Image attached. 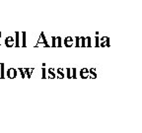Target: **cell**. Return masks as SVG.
<instances>
[{"label": "cell", "mask_w": 142, "mask_h": 133, "mask_svg": "<svg viewBox=\"0 0 142 133\" xmlns=\"http://www.w3.org/2000/svg\"><path fill=\"white\" fill-rule=\"evenodd\" d=\"M5 45L7 47H12V46L15 45V40H14L13 37L9 36V37H6L5 39Z\"/></svg>", "instance_id": "obj_1"}, {"label": "cell", "mask_w": 142, "mask_h": 133, "mask_svg": "<svg viewBox=\"0 0 142 133\" xmlns=\"http://www.w3.org/2000/svg\"><path fill=\"white\" fill-rule=\"evenodd\" d=\"M37 44H45L46 45V47H49L50 45H49V42H47V40L45 36L44 33H41V36H40V39L37 40Z\"/></svg>", "instance_id": "obj_2"}, {"label": "cell", "mask_w": 142, "mask_h": 133, "mask_svg": "<svg viewBox=\"0 0 142 133\" xmlns=\"http://www.w3.org/2000/svg\"><path fill=\"white\" fill-rule=\"evenodd\" d=\"M6 74H7L8 78L14 79V78H16V76H17V70L15 68H10V69H8Z\"/></svg>", "instance_id": "obj_3"}, {"label": "cell", "mask_w": 142, "mask_h": 133, "mask_svg": "<svg viewBox=\"0 0 142 133\" xmlns=\"http://www.w3.org/2000/svg\"><path fill=\"white\" fill-rule=\"evenodd\" d=\"M80 77L83 78V79L89 78V69H87V68L81 69V71H80Z\"/></svg>", "instance_id": "obj_4"}, {"label": "cell", "mask_w": 142, "mask_h": 133, "mask_svg": "<svg viewBox=\"0 0 142 133\" xmlns=\"http://www.w3.org/2000/svg\"><path fill=\"white\" fill-rule=\"evenodd\" d=\"M73 42H74V41H73V39L71 37H65V39H64V45L67 46V47L72 46Z\"/></svg>", "instance_id": "obj_5"}, {"label": "cell", "mask_w": 142, "mask_h": 133, "mask_svg": "<svg viewBox=\"0 0 142 133\" xmlns=\"http://www.w3.org/2000/svg\"><path fill=\"white\" fill-rule=\"evenodd\" d=\"M47 75H49V79H54L56 77V73H55V70L53 68H49L47 69Z\"/></svg>", "instance_id": "obj_6"}, {"label": "cell", "mask_w": 142, "mask_h": 133, "mask_svg": "<svg viewBox=\"0 0 142 133\" xmlns=\"http://www.w3.org/2000/svg\"><path fill=\"white\" fill-rule=\"evenodd\" d=\"M56 78H58V79H62L64 77V72H63V70L61 69V68H58L57 70H56Z\"/></svg>", "instance_id": "obj_7"}, {"label": "cell", "mask_w": 142, "mask_h": 133, "mask_svg": "<svg viewBox=\"0 0 142 133\" xmlns=\"http://www.w3.org/2000/svg\"><path fill=\"white\" fill-rule=\"evenodd\" d=\"M97 77V73H96V69L95 68H91L89 70V78L94 79Z\"/></svg>", "instance_id": "obj_8"}, {"label": "cell", "mask_w": 142, "mask_h": 133, "mask_svg": "<svg viewBox=\"0 0 142 133\" xmlns=\"http://www.w3.org/2000/svg\"><path fill=\"white\" fill-rule=\"evenodd\" d=\"M34 68H26L25 69V72H26V77L27 78H31L32 77V74L34 72Z\"/></svg>", "instance_id": "obj_9"}, {"label": "cell", "mask_w": 142, "mask_h": 133, "mask_svg": "<svg viewBox=\"0 0 142 133\" xmlns=\"http://www.w3.org/2000/svg\"><path fill=\"white\" fill-rule=\"evenodd\" d=\"M21 35H22V46L26 47L27 46V44H26V33L23 32Z\"/></svg>", "instance_id": "obj_10"}, {"label": "cell", "mask_w": 142, "mask_h": 133, "mask_svg": "<svg viewBox=\"0 0 142 133\" xmlns=\"http://www.w3.org/2000/svg\"><path fill=\"white\" fill-rule=\"evenodd\" d=\"M20 33L19 32H17L16 33V41H15V44H16V47H18V46H20V42H19V41H20Z\"/></svg>", "instance_id": "obj_11"}, {"label": "cell", "mask_w": 142, "mask_h": 133, "mask_svg": "<svg viewBox=\"0 0 142 133\" xmlns=\"http://www.w3.org/2000/svg\"><path fill=\"white\" fill-rule=\"evenodd\" d=\"M0 78L1 79H4V64L1 63V66H0Z\"/></svg>", "instance_id": "obj_12"}, {"label": "cell", "mask_w": 142, "mask_h": 133, "mask_svg": "<svg viewBox=\"0 0 142 133\" xmlns=\"http://www.w3.org/2000/svg\"><path fill=\"white\" fill-rule=\"evenodd\" d=\"M80 46H82V47L86 46V37H80Z\"/></svg>", "instance_id": "obj_13"}, {"label": "cell", "mask_w": 142, "mask_h": 133, "mask_svg": "<svg viewBox=\"0 0 142 133\" xmlns=\"http://www.w3.org/2000/svg\"><path fill=\"white\" fill-rule=\"evenodd\" d=\"M61 37H56V46H58V47H60V46H62V42H61Z\"/></svg>", "instance_id": "obj_14"}, {"label": "cell", "mask_w": 142, "mask_h": 133, "mask_svg": "<svg viewBox=\"0 0 142 133\" xmlns=\"http://www.w3.org/2000/svg\"><path fill=\"white\" fill-rule=\"evenodd\" d=\"M19 72L21 73L22 78H25V77H26V72H25V69H23V68H19Z\"/></svg>", "instance_id": "obj_15"}, {"label": "cell", "mask_w": 142, "mask_h": 133, "mask_svg": "<svg viewBox=\"0 0 142 133\" xmlns=\"http://www.w3.org/2000/svg\"><path fill=\"white\" fill-rule=\"evenodd\" d=\"M66 76H67V78H69V79L72 78V77H71V69L70 68L66 69Z\"/></svg>", "instance_id": "obj_16"}, {"label": "cell", "mask_w": 142, "mask_h": 133, "mask_svg": "<svg viewBox=\"0 0 142 133\" xmlns=\"http://www.w3.org/2000/svg\"><path fill=\"white\" fill-rule=\"evenodd\" d=\"M41 76H42V79H45L46 78V69L44 67V68H42V72H41Z\"/></svg>", "instance_id": "obj_17"}, {"label": "cell", "mask_w": 142, "mask_h": 133, "mask_svg": "<svg viewBox=\"0 0 142 133\" xmlns=\"http://www.w3.org/2000/svg\"><path fill=\"white\" fill-rule=\"evenodd\" d=\"M75 44H76L77 47L80 46V37H75Z\"/></svg>", "instance_id": "obj_18"}, {"label": "cell", "mask_w": 142, "mask_h": 133, "mask_svg": "<svg viewBox=\"0 0 142 133\" xmlns=\"http://www.w3.org/2000/svg\"><path fill=\"white\" fill-rule=\"evenodd\" d=\"M86 41H87V46L90 47V46H91V37H86Z\"/></svg>", "instance_id": "obj_19"}, {"label": "cell", "mask_w": 142, "mask_h": 133, "mask_svg": "<svg viewBox=\"0 0 142 133\" xmlns=\"http://www.w3.org/2000/svg\"><path fill=\"white\" fill-rule=\"evenodd\" d=\"M71 77H72L73 79L76 78V69H75V68L72 69V76H71Z\"/></svg>", "instance_id": "obj_20"}, {"label": "cell", "mask_w": 142, "mask_h": 133, "mask_svg": "<svg viewBox=\"0 0 142 133\" xmlns=\"http://www.w3.org/2000/svg\"><path fill=\"white\" fill-rule=\"evenodd\" d=\"M51 46H53V47L56 46V37H52V45Z\"/></svg>", "instance_id": "obj_21"}, {"label": "cell", "mask_w": 142, "mask_h": 133, "mask_svg": "<svg viewBox=\"0 0 142 133\" xmlns=\"http://www.w3.org/2000/svg\"><path fill=\"white\" fill-rule=\"evenodd\" d=\"M35 46H36V47H40V46H41V47H46V45H45V44H37Z\"/></svg>", "instance_id": "obj_22"}, {"label": "cell", "mask_w": 142, "mask_h": 133, "mask_svg": "<svg viewBox=\"0 0 142 133\" xmlns=\"http://www.w3.org/2000/svg\"><path fill=\"white\" fill-rule=\"evenodd\" d=\"M96 46H100V44H99V37H96Z\"/></svg>", "instance_id": "obj_23"}, {"label": "cell", "mask_w": 142, "mask_h": 133, "mask_svg": "<svg viewBox=\"0 0 142 133\" xmlns=\"http://www.w3.org/2000/svg\"><path fill=\"white\" fill-rule=\"evenodd\" d=\"M0 45H1V33H0Z\"/></svg>", "instance_id": "obj_24"}, {"label": "cell", "mask_w": 142, "mask_h": 133, "mask_svg": "<svg viewBox=\"0 0 142 133\" xmlns=\"http://www.w3.org/2000/svg\"><path fill=\"white\" fill-rule=\"evenodd\" d=\"M0 66H1V64H0Z\"/></svg>", "instance_id": "obj_25"}]
</instances>
